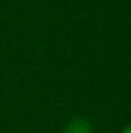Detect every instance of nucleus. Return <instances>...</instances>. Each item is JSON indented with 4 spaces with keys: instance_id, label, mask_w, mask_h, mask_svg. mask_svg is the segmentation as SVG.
I'll list each match as a JSON object with an SVG mask.
<instances>
[{
    "instance_id": "nucleus-2",
    "label": "nucleus",
    "mask_w": 131,
    "mask_h": 133,
    "mask_svg": "<svg viewBox=\"0 0 131 133\" xmlns=\"http://www.w3.org/2000/svg\"><path fill=\"white\" fill-rule=\"evenodd\" d=\"M120 133H131V122L128 124V125H125V127L120 130Z\"/></svg>"
},
{
    "instance_id": "nucleus-1",
    "label": "nucleus",
    "mask_w": 131,
    "mask_h": 133,
    "mask_svg": "<svg viewBox=\"0 0 131 133\" xmlns=\"http://www.w3.org/2000/svg\"><path fill=\"white\" fill-rule=\"evenodd\" d=\"M62 133H94V125L85 116H74L65 124Z\"/></svg>"
}]
</instances>
